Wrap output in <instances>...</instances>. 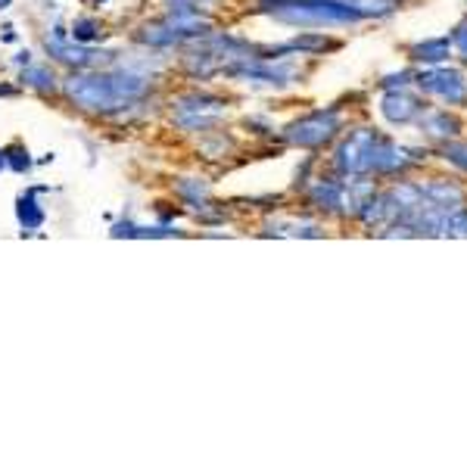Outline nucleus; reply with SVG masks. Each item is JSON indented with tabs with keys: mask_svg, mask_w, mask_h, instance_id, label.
<instances>
[{
	"mask_svg": "<svg viewBox=\"0 0 467 467\" xmlns=\"http://www.w3.org/2000/svg\"><path fill=\"white\" fill-rule=\"evenodd\" d=\"M69 35H72V41H78V44H94L97 37L103 35V26L94 16H81V19L72 22V32Z\"/></svg>",
	"mask_w": 467,
	"mask_h": 467,
	"instance_id": "16",
	"label": "nucleus"
},
{
	"mask_svg": "<svg viewBox=\"0 0 467 467\" xmlns=\"http://www.w3.org/2000/svg\"><path fill=\"white\" fill-rule=\"evenodd\" d=\"M265 234H277V237H318L321 228L315 222H306V218H290V222L275 218V222H268Z\"/></svg>",
	"mask_w": 467,
	"mask_h": 467,
	"instance_id": "15",
	"label": "nucleus"
},
{
	"mask_svg": "<svg viewBox=\"0 0 467 467\" xmlns=\"http://www.w3.org/2000/svg\"><path fill=\"white\" fill-rule=\"evenodd\" d=\"M19 78H22V85L37 90V94H57V88H59L57 72L50 69L47 63H32V59L26 63V69H22Z\"/></svg>",
	"mask_w": 467,
	"mask_h": 467,
	"instance_id": "12",
	"label": "nucleus"
},
{
	"mask_svg": "<svg viewBox=\"0 0 467 467\" xmlns=\"http://www.w3.org/2000/svg\"><path fill=\"white\" fill-rule=\"evenodd\" d=\"M6 4H10V0H0V10H6Z\"/></svg>",
	"mask_w": 467,
	"mask_h": 467,
	"instance_id": "22",
	"label": "nucleus"
},
{
	"mask_svg": "<svg viewBox=\"0 0 467 467\" xmlns=\"http://www.w3.org/2000/svg\"><path fill=\"white\" fill-rule=\"evenodd\" d=\"M418 88L427 90L431 97H440L449 107H462L467 103V81L462 78V72L449 69V66H431V69L418 72Z\"/></svg>",
	"mask_w": 467,
	"mask_h": 467,
	"instance_id": "8",
	"label": "nucleus"
},
{
	"mask_svg": "<svg viewBox=\"0 0 467 467\" xmlns=\"http://www.w3.org/2000/svg\"><path fill=\"white\" fill-rule=\"evenodd\" d=\"M224 116H228V103L213 94L191 90V94H181L178 100H171V122L181 131H213Z\"/></svg>",
	"mask_w": 467,
	"mask_h": 467,
	"instance_id": "5",
	"label": "nucleus"
},
{
	"mask_svg": "<svg viewBox=\"0 0 467 467\" xmlns=\"http://www.w3.org/2000/svg\"><path fill=\"white\" fill-rule=\"evenodd\" d=\"M6 153V169L10 171H28L32 169V160H28V150L26 147H4Z\"/></svg>",
	"mask_w": 467,
	"mask_h": 467,
	"instance_id": "17",
	"label": "nucleus"
},
{
	"mask_svg": "<svg viewBox=\"0 0 467 467\" xmlns=\"http://www.w3.org/2000/svg\"><path fill=\"white\" fill-rule=\"evenodd\" d=\"M451 57V41L449 37H431V41H420L411 47V59L427 66H440Z\"/></svg>",
	"mask_w": 467,
	"mask_h": 467,
	"instance_id": "14",
	"label": "nucleus"
},
{
	"mask_svg": "<svg viewBox=\"0 0 467 467\" xmlns=\"http://www.w3.org/2000/svg\"><path fill=\"white\" fill-rule=\"evenodd\" d=\"M424 109H427V103H420L418 97L409 94L405 88L387 90V94H383V100H380L383 119H387V122H393V125H411V122H418L420 112H424Z\"/></svg>",
	"mask_w": 467,
	"mask_h": 467,
	"instance_id": "9",
	"label": "nucleus"
},
{
	"mask_svg": "<svg viewBox=\"0 0 467 467\" xmlns=\"http://www.w3.org/2000/svg\"><path fill=\"white\" fill-rule=\"evenodd\" d=\"M387 144V134H380L378 128H356L352 134H346L340 147L334 150V171L337 175H365L378 178V162L380 150Z\"/></svg>",
	"mask_w": 467,
	"mask_h": 467,
	"instance_id": "4",
	"label": "nucleus"
},
{
	"mask_svg": "<svg viewBox=\"0 0 467 467\" xmlns=\"http://www.w3.org/2000/svg\"><path fill=\"white\" fill-rule=\"evenodd\" d=\"M215 0H165V10H209Z\"/></svg>",
	"mask_w": 467,
	"mask_h": 467,
	"instance_id": "19",
	"label": "nucleus"
},
{
	"mask_svg": "<svg viewBox=\"0 0 467 467\" xmlns=\"http://www.w3.org/2000/svg\"><path fill=\"white\" fill-rule=\"evenodd\" d=\"M44 50L47 57L59 66H69V69L81 72V69H97V66H107L112 59V50H100L94 44H78L72 41L69 32H63L59 26L50 28L44 35Z\"/></svg>",
	"mask_w": 467,
	"mask_h": 467,
	"instance_id": "6",
	"label": "nucleus"
},
{
	"mask_svg": "<svg viewBox=\"0 0 467 467\" xmlns=\"http://www.w3.org/2000/svg\"><path fill=\"white\" fill-rule=\"evenodd\" d=\"M446 160L455 165V169L467 171V144H446Z\"/></svg>",
	"mask_w": 467,
	"mask_h": 467,
	"instance_id": "18",
	"label": "nucleus"
},
{
	"mask_svg": "<svg viewBox=\"0 0 467 467\" xmlns=\"http://www.w3.org/2000/svg\"><path fill=\"white\" fill-rule=\"evenodd\" d=\"M340 128H343V112L337 107H327V109L308 112V116L296 119L293 125H287L284 138H287L293 147L318 150L324 144H330V140L340 134Z\"/></svg>",
	"mask_w": 467,
	"mask_h": 467,
	"instance_id": "7",
	"label": "nucleus"
},
{
	"mask_svg": "<svg viewBox=\"0 0 467 467\" xmlns=\"http://www.w3.org/2000/svg\"><path fill=\"white\" fill-rule=\"evenodd\" d=\"M259 10L268 13L271 19L299 28L349 26V22L365 19L346 0H259Z\"/></svg>",
	"mask_w": 467,
	"mask_h": 467,
	"instance_id": "2",
	"label": "nucleus"
},
{
	"mask_svg": "<svg viewBox=\"0 0 467 467\" xmlns=\"http://www.w3.org/2000/svg\"><path fill=\"white\" fill-rule=\"evenodd\" d=\"M4 169H6V153L0 150V171H4Z\"/></svg>",
	"mask_w": 467,
	"mask_h": 467,
	"instance_id": "21",
	"label": "nucleus"
},
{
	"mask_svg": "<svg viewBox=\"0 0 467 467\" xmlns=\"http://www.w3.org/2000/svg\"><path fill=\"white\" fill-rule=\"evenodd\" d=\"M449 41H451V50H458V54L467 59V22H462V26L451 32Z\"/></svg>",
	"mask_w": 467,
	"mask_h": 467,
	"instance_id": "20",
	"label": "nucleus"
},
{
	"mask_svg": "<svg viewBox=\"0 0 467 467\" xmlns=\"http://www.w3.org/2000/svg\"><path fill=\"white\" fill-rule=\"evenodd\" d=\"M206 35H213V22L200 16V10H169L162 19L147 22L138 41L153 50H169L181 47V44H193Z\"/></svg>",
	"mask_w": 467,
	"mask_h": 467,
	"instance_id": "3",
	"label": "nucleus"
},
{
	"mask_svg": "<svg viewBox=\"0 0 467 467\" xmlns=\"http://www.w3.org/2000/svg\"><path fill=\"white\" fill-rule=\"evenodd\" d=\"M418 125L427 131V138H436V140H449L462 131V122H458L455 116H449V109H424Z\"/></svg>",
	"mask_w": 467,
	"mask_h": 467,
	"instance_id": "11",
	"label": "nucleus"
},
{
	"mask_svg": "<svg viewBox=\"0 0 467 467\" xmlns=\"http://www.w3.org/2000/svg\"><path fill=\"white\" fill-rule=\"evenodd\" d=\"M178 200L184 202L187 209H193V213H202L206 215L209 209H213V191H209V184L202 178H181L178 181Z\"/></svg>",
	"mask_w": 467,
	"mask_h": 467,
	"instance_id": "10",
	"label": "nucleus"
},
{
	"mask_svg": "<svg viewBox=\"0 0 467 467\" xmlns=\"http://www.w3.org/2000/svg\"><path fill=\"white\" fill-rule=\"evenodd\" d=\"M63 90L78 109L112 119L144 107L153 90V75L140 66H97V69L69 75L63 81Z\"/></svg>",
	"mask_w": 467,
	"mask_h": 467,
	"instance_id": "1",
	"label": "nucleus"
},
{
	"mask_svg": "<svg viewBox=\"0 0 467 467\" xmlns=\"http://www.w3.org/2000/svg\"><path fill=\"white\" fill-rule=\"evenodd\" d=\"M37 193H41V187L26 191L19 197V206H16L19 224H22V231H26V234H35L44 224V209H41V202H37Z\"/></svg>",
	"mask_w": 467,
	"mask_h": 467,
	"instance_id": "13",
	"label": "nucleus"
}]
</instances>
